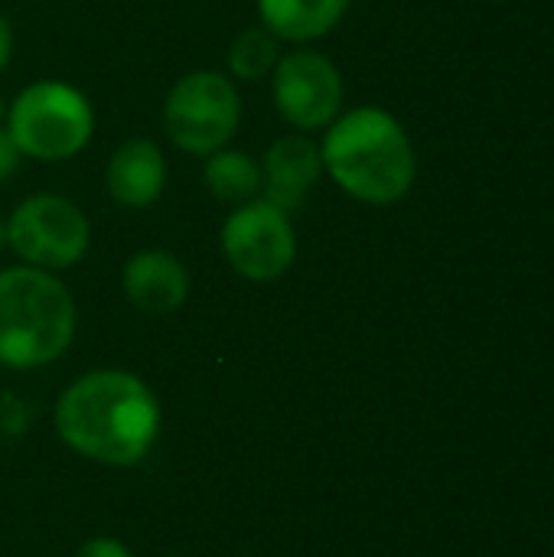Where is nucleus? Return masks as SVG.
<instances>
[{
    "mask_svg": "<svg viewBox=\"0 0 554 557\" xmlns=\"http://www.w3.org/2000/svg\"><path fill=\"white\" fill-rule=\"evenodd\" d=\"M56 431L95 463L134 467L157 444L160 405L137 375L98 369L65 388L56 405Z\"/></svg>",
    "mask_w": 554,
    "mask_h": 557,
    "instance_id": "f257e3e1",
    "label": "nucleus"
},
{
    "mask_svg": "<svg viewBox=\"0 0 554 557\" xmlns=\"http://www.w3.org/2000/svg\"><path fill=\"white\" fill-rule=\"evenodd\" d=\"M323 170L359 202L392 206L408 196L418 176V157L402 121L382 108L362 104L343 111L320 144Z\"/></svg>",
    "mask_w": 554,
    "mask_h": 557,
    "instance_id": "f03ea898",
    "label": "nucleus"
},
{
    "mask_svg": "<svg viewBox=\"0 0 554 557\" xmlns=\"http://www.w3.org/2000/svg\"><path fill=\"white\" fill-rule=\"evenodd\" d=\"M75 336V300L42 268L16 264L0 271V362L39 369L59 359Z\"/></svg>",
    "mask_w": 554,
    "mask_h": 557,
    "instance_id": "7ed1b4c3",
    "label": "nucleus"
},
{
    "mask_svg": "<svg viewBox=\"0 0 554 557\" xmlns=\"http://www.w3.org/2000/svg\"><path fill=\"white\" fill-rule=\"evenodd\" d=\"M7 131L23 157L39 163H59L82 153L95 131V111L88 98L56 78L33 82L23 88L10 111Z\"/></svg>",
    "mask_w": 554,
    "mask_h": 557,
    "instance_id": "20e7f679",
    "label": "nucleus"
},
{
    "mask_svg": "<svg viewBox=\"0 0 554 557\" xmlns=\"http://www.w3.org/2000/svg\"><path fill=\"white\" fill-rule=\"evenodd\" d=\"M242 124V98L229 75L196 69L183 75L163 104L167 137L193 157H212L225 150Z\"/></svg>",
    "mask_w": 554,
    "mask_h": 557,
    "instance_id": "39448f33",
    "label": "nucleus"
},
{
    "mask_svg": "<svg viewBox=\"0 0 554 557\" xmlns=\"http://www.w3.org/2000/svg\"><path fill=\"white\" fill-rule=\"evenodd\" d=\"M91 225L85 212L56 193L23 199L7 219V245L20 261L42 271H65L88 251Z\"/></svg>",
    "mask_w": 554,
    "mask_h": 557,
    "instance_id": "423d86ee",
    "label": "nucleus"
},
{
    "mask_svg": "<svg viewBox=\"0 0 554 557\" xmlns=\"http://www.w3.org/2000/svg\"><path fill=\"white\" fill-rule=\"evenodd\" d=\"M222 251L229 264L248 281H278L297 258V235L291 215L268 199L242 202L222 225Z\"/></svg>",
    "mask_w": 554,
    "mask_h": 557,
    "instance_id": "0eeeda50",
    "label": "nucleus"
},
{
    "mask_svg": "<svg viewBox=\"0 0 554 557\" xmlns=\"http://www.w3.org/2000/svg\"><path fill=\"white\" fill-rule=\"evenodd\" d=\"M271 88L281 117L297 131H323L343 114V75L320 52L300 49L281 55Z\"/></svg>",
    "mask_w": 554,
    "mask_h": 557,
    "instance_id": "6e6552de",
    "label": "nucleus"
},
{
    "mask_svg": "<svg viewBox=\"0 0 554 557\" xmlns=\"http://www.w3.org/2000/svg\"><path fill=\"white\" fill-rule=\"evenodd\" d=\"M323 173V160H320V147L304 137V134H287L278 137L268 153H264V166H261V189L271 206H278L281 212H297L304 209L310 189L317 186Z\"/></svg>",
    "mask_w": 554,
    "mask_h": 557,
    "instance_id": "1a4fd4ad",
    "label": "nucleus"
},
{
    "mask_svg": "<svg viewBox=\"0 0 554 557\" xmlns=\"http://www.w3.org/2000/svg\"><path fill=\"white\" fill-rule=\"evenodd\" d=\"M121 287H124V297L137 310L160 317V313H173L186 304L189 271L176 255H170L163 248H147V251H137L124 264Z\"/></svg>",
    "mask_w": 554,
    "mask_h": 557,
    "instance_id": "9d476101",
    "label": "nucleus"
},
{
    "mask_svg": "<svg viewBox=\"0 0 554 557\" xmlns=\"http://www.w3.org/2000/svg\"><path fill=\"white\" fill-rule=\"evenodd\" d=\"M108 196L124 209H147L160 199L167 186V160L163 150L147 137L124 140L104 170Z\"/></svg>",
    "mask_w": 554,
    "mask_h": 557,
    "instance_id": "9b49d317",
    "label": "nucleus"
},
{
    "mask_svg": "<svg viewBox=\"0 0 554 557\" xmlns=\"http://www.w3.org/2000/svg\"><path fill=\"white\" fill-rule=\"evenodd\" d=\"M349 0H258L261 26L278 39L310 42L327 36L346 16Z\"/></svg>",
    "mask_w": 554,
    "mask_h": 557,
    "instance_id": "f8f14e48",
    "label": "nucleus"
},
{
    "mask_svg": "<svg viewBox=\"0 0 554 557\" xmlns=\"http://www.w3.org/2000/svg\"><path fill=\"white\" fill-rule=\"evenodd\" d=\"M202 176L209 193L232 206L251 202L261 189V163L245 150H216L206 157Z\"/></svg>",
    "mask_w": 554,
    "mask_h": 557,
    "instance_id": "ddd939ff",
    "label": "nucleus"
},
{
    "mask_svg": "<svg viewBox=\"0 0 554 557\" xmlns=\"http://www.w3.org/2000/svg\"><path fill=\"white\" fill-rule=\"evenodd\" d=\"M278 59H281V46L268 26H251V29L238 33L229 46V72L238 82L264 78L268 72H274Z\"/></svg>",
    "mask_w": 554,
    "mask_h": 557,
    "instance_id": "4468645a",
    "label": "nucleus"
},
{
    "mask_svg": "<svg viewBox=\"0 0 554 557\" xmlns=\"http://www.w3.org/2000/svg\"><path fill=\"white\" fill-rule=\"evenodd\" d=\"M20 160H23L20 147L13 144L10 131H7V127H0V180L13 176V173L20 170Z\"/></svg>",
    "mask_w": 554,
    "mask_h": 557,
    "instance_id": "2eb2a0df",
    "label": "nucleus"
},
{
    "mask_svg": "<svg viewBox=\"0 0 554 557\" xmlns=\"http://www.w3.org/2000/svg\"><path fill=\"white\" fill-rule=\"evenodd\" d=\"M75 557H134V555H131V548H127V545H121V542H114V539H91V542H85V545L78 548V555Z\"/></svg>",
    "mask_w": 554,
    "mask_h": 557,
    "instance_id": "dca6fc26",
    "label": "nucleus"
},
{
    "mask_svg": "<svg viewBox=\"0 0 554 557\" xmlns=\"http://www.w3.org/2000/svg\"><path fill=\"white\" fill-rule=\"evenodd\" d=\"M10 55H13V29H10L7 16H0V72L10 65Z\"/></svg>",
    "mask_w": 554,
    "mask_h": 557,
    "instance_id": "f3484780",
    "label": "nucleus"
},
{
    "mask_svg": "<svg viewBox=\"0 0 554 557\" xmlns=\"http://www.w3.org/2000/svg\"><path fill=\"white\" fill-rule=\"evenodd\" d=\"M3 242H7V222L0 219V248H3Z\"/></svg>",
    "mask_w": 554,
    "mask_h": 557,
    "instance_id": "a211bd4d",
    "label": "nucleus"
}]
</instances>
